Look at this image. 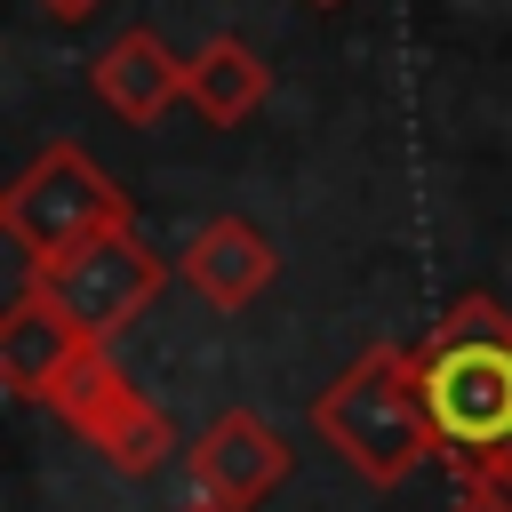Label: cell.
I'll use <instances>...</instances> for the list:
<instances>
[{
	"label": "cell",
	"mask_w": 512,
	"mask_h": 512,
	"mask_svg": "<svg viewBox=\"0 0 512 512\" xmlns=\"http://www.w3.org/2000/svg\"><path fill=\"white\" fill-rule=\"evenodd\" d=\"M432 440L464 456V472H512V344L456 336L416 368Z\"/></svg>",
	"instance_id": "6da1fadb"
},
{
	"label": "cell",
	"mask_w": 512,
	"mask_h": 512,
	"mask_svg": "<svg viewBox=\"0 0 512 512\" xmlns=\"http://www.w3.org/2000/svg\"><path fill=\"white\" fill-rule=\"evenodd\" d=\"M312 424H320V432L352 456V472H368V480H408L416 456L432 448L424 392H416V376H408L400 360H360V368L312 408Z\"/></svg>",
	"instance_id": "7a4b0ae2"
},
{
	"label": "cell",
	"mask_w": 512,
	"mask_h": 512,
	"mask_svg": "<svg viewBox=\"0 0 512 512\" xmlns=\"http://www.w3.org/2000/svg\"><path fill=\"white\" fill-rule=\"evenodd\" d=\"M280 472H288V448L256 416H216L200 432V448H192V496H200V512H248L264 488H280Z\"/></svg>",
	"instance_id": "3957f363"
},
{
	"label": "cell",
	"mask_w": 512,
	"mask_h": 512,
	"mask_svg": "<svg viewBox=\"0 0 512 512\" xmlns=\"http://www.w3.org/2000/svg\"><path fill=\"white\" fill-rule=\"evenodd\" d=\"M48 288H56V312H64L80 336H104V328H120V320L144 304L152 264H144L128 240H96V248L64 256V264L48 272Z\"/></svg>",
	"instance_id": "277c9868"
},
{
	"label": "cell",
	"mask_w": 512,
	"mask_h": 512,
	"mask_svg": "<svg viewBox=\"0 0 512 512\" xmlns=\"http://www.w3.org/2000/svg\"><path fill=\"white\" fill-rule=\"evenodd\" d=\"M64 408H72V424H80V432L120 464V472H152V464H160V448H168V424H160L128 384H112V376H72Z\"/></svg>",
	"instance_id": "5b68a950"
},
{
	"label": "cell",
	"mask_w": 512,
	"mask_h": 512,
	"mask_svg": "<svg viewBox=\"0 0 512 512\" xmlns=\"http://www.w3.org/2000/svg\"><path fill=\"white\" fill-rule=\"evenodd\" d=\"M72 320L64 312H40V304H24L16 320H8V336H0V368H8V384L32 400V392H72Z\"/></svg>",
	"instance_id": "8992f818"
},
{
	"label": "cell",
	"mask_w": 512,
	"mask_h": 512,
	"mask_svg": "<svg viewBox=\"0 0 512 512\" xmlns=\"http://www.w3.org/2000/svg\"><path fill=\"white\" fill-rule=\"evenodd\" d=\"M192 272H200L208 296L232 304V296H248V288L264 280V240H248V232L224 224V232H208V256H192Z\"/></svg>",
	"instance_id": "52a82bcc"
},
{
	"label": "cell",
	"mask_w": 512,
	"mask_h": 512,
	"mask_svg": "<svg viewBox=\"0 0 512 512\" xmlns=\"http://www.w3.org/2000/svg\"><path fill=\"white\" fill-rule=\"evenodd\" d=\"M152 64H160V56H152L144 40H128V48H112V64H104V88H112V104H136V112H144V104H152V96L168 88V80H160Z\"/></svg>",
	"instance_id": "ba28073f"
}]
</instances>
